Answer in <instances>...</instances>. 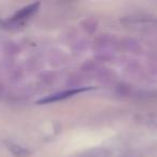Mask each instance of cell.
Instances as JSON below:
<instances>
[{
    "instance_id": "obj_1",
    "label": "cell",
    "mask_w": 157,
    "mask_h": 157,
    "mask_svg": "<svg viewBox=\"0 0 157 157\" xmlns=\"http://www.w3.org/2000/svg\"><path fill=\"white\" fill-rule=\"evenodd\" d=\"M93 90V87H82V88H74V90H63V92H59L56 94L50 95V96L45 97V98H42L38 101V105H44V103H52L56 102V101L65 100L70 97H73L78 94H81V93L87 92V90Z\"/></svg>"
},
{
    "instance_id": "obj_2",
    "label": "cell",
    "mask_w": 157,
    "mask_h": 157,
    "mask_svg": "<svg viewBox=\"0 0 157 157\" xmlns=\"http://www.w3.org/2000/svg\"><path fill=\"white\" fill-rule=\"evenodd\" d=\"M39 6H40L39 2H35V3H31V5H28V6H26V7L22 8L20 11H17L13 16H12L11 20H10L9 22L13 25L24 24L26 21H28L29 18L38 11Z\"/></svg>"
},
{
    "instance_id": "obj_3",
    "label": "cell",
    "mask_w": 157,
    "mask_h": 157,
    "mask_svg": "<svg viewBox=\"0 0 157 157\" xmlns=\"http://www.w3.org/2000/svg\"><path fill=\"white\" fill-rule=\"evenodd\" d=\"M8 147H9L10 150L12 151V153L17 157H27L29 154L28 151L25 150L23 146L17 145V144H14V143H12V142H10V143L8 144Z\"/></svg>"
}]
</instances>
